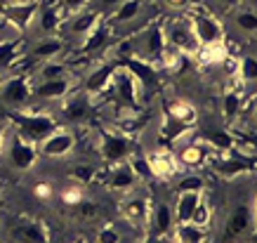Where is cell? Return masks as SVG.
I'll use <instances>...</instances> for the list:
<instances>
[{
	"label": "cell",
	"mask_w": 257,
	"mask_h": 243,
	"mask_svg": "<svg viewBox=\"0 0 257 243\" xmlns=\"http://www.w3.org/2000/svg\"><path fill=\"white\" fill-rule=\"evenodd\" d=\"M116 66H118L116 62H101V64H97L94 69L87 71L85 80H83V90H85L92 99L101 97V94H106V90H109V85H111V76H113Z\"/></svg>",
	"instance_id": "5bb4252c"
},
{
	"label": "cell",
	"mask_w": 257,
	"mask_h": 243,
	"mask_svg": "<svg viewBox=\"0 0 257 243\" xmlns=\"http://www.w3.org/2000/svg\"><path fill=\"white\" fill-rule=\"evenodd\" d=\"M191 224L194 227H201V229H208L210 227V222H212V208H210V203L205 201V198L201 196V201L196 203V208H194V212H191Z\"/></svg>",
	"instance_id": "836d02e7"
},
{
	"label": "cell",
	"mask_w": 257,
	"mask_h": 243,
	"mask_svg": "<svg viewBox=\"0 0 257 243\" xmlns=\"http://www.w3.org/2000/svg\"><path fill=\"white\" fill-rule=\"evenodd\" d=\"M83 187H78V184H71V187H66L62 191V201L66 205H78L80 201H83Z\"/></svg>",
	"instance_id": "f35d334b"
},
{
	"label": "cell",
	"mask_w": 257,
	"mask_h": 243,
	"mask_svg": "<svg viewBox=\"0 0 257 243\" xmlns=\"http://www.w3.org/2000/svg\"><path fill=\"white\" fill-rule=\"evenodd\" d=\"M101 22V15L97 12V10L90 5V8L85 10H78V12H73L71 17H66V24H64V31H69V36H73V38L83 40L87 36V33L92 31L94 26Z\"/></svg>",
	"instance_id": "2e32d148"
},
{
	"label": "cell",
	"mask_w": 257,
	"mask_h": 243,
	"mask_svg": "<svg viewBox=\"0 0 257 243\" xmlns=\"http://www.w3.org/2000/svg\"><path fill=\"white\" fill-rule=\"evenodd\" d=\"M234 24L238 26V31L255 33L257 31V15H255V10H252V8H236Z\"/></svg>",
	"instance_id": "d6a6232c"
},
{
	"label": "cell",
	"mask_w": 257,
	"mask_h": 243,
	"mask_svg": "<svg viewBox=\"0 0 257 243\" xmlns=\"http://www.w3.org/2000/svg\"><path fill=\"white\" fill-rule=\"evenodd\" d=\"M17 243H47V229L40 222H24L15 231Z\"/></svg>",
	"instance_id": "83f0119b"
},
{
	"label": "cell",
	"mask_w": 257,
	"mask_h": 243,
	"mask_svg": "<svg viewBox=\"0 0 257 243\" xmlns=\"http://www.w3.org/2000/svg\"><path fill=\"white\" fill-rule=\"evenodd\" d=\"M22 55V38L19 40H0V69L5 71L15 66Z\"/></svg>",
	"instance_id": "4dcf8cb0"
},
{
	"label": "cell",
	"mask_w": 257,
	"mask_h": 243,
	"mask_svg": "<svg viewBox=\"0 0 257 243\" xmlns=\"http://www.w3.org/2000/svg\"><path fill=\"white\" fill-rule=\"evenodd\" d=\"M78 210H80V217H83V220H92L94 215L99 212L97 210V203H94V201H85V198L78 203Z\"/></svg>",
	"instance_id": "7bdbcfd3"
},
{
	"label": "cell",
	"mask_w": 257,
	"mask_h": 243,
	"mask_svg": "<svg viewBox=\"0 0 257 243\" xmlns=\"http://www.w3.org/2000/svg\"><path fill=\"white\" fill-rule=\"evenodd\" d=\"M203 189H205V180L191 170L187 175H182V180L177 182V191H201L203 194Z\"/></svg>",
	"instance_id": "8d00e7d4"
},
{
	"label": "cell",
	"mask_w": 257,
	"mask_h": 243,
	"mask_svg": "<svg viewBox=\"0 0 257 243\" xmlns=\"http://www.w3.org/2000/svg\"><path fill=\"white\" fill-rule=\"evenodd\" d=\"M64 52H66V40H62V36H45L33 45L31 57L38 62H47V59H59Z\"/></svg>",
	"instance_id": "ffe728a7"
},
{
	"label": "cell",
	"mask_w": 257,
	"mask_h": 243,
	"mask_svg": "<svg viewBox=\"0 0 257 243\" xmlns=\"http://www.w3.org/2000/svg\"><path fill=\"white\" fill-rule=\"evenodd\" d=\"M123 220L130 227H142L149 220V198L147 196H130L123 203Z\"/></svg>",
	"instance_id": "7402d4cb"
},
{
	"label": "cell",
	"mask_w": 257,
	"mask_h": 243,
	"mask_svg": "<svg viewBox=\"0 0 257 243\" xmlns=\"http://www.w3.org/2000/svg\"><path fill=\"white\" fill-rule=\"evenodd\" d=\"M5 78H8V76H5V71L0 69V87H3V83H5Z\"/></svg>",
	"instance_id": "7dc6e473"
},
{
	"label": "cell",
	"mask_w": 257,
	"mask_h": 243,
	"mask_svg": "<svg viewBox=\"0 0 257 243\" xmlns=\"http://www.w3.org/2000/svg\"><path fill=\"white\" fill-rule=\"evenodd\" d=\"M238 76L245 83H255L257 80V59L252 55H241V64H238Z\"/></svg>",
	"instance_id": "d590c367"
},
{
	"label": "cell",
	"mask_w": 257,
	"mask_h": 243,
	"mask_svg": "<svg viewBox=\"0 0 257 243\" xmlns=\"http://www.w3.org/2000/svg\"><path fill=\"white\" fill-rule=\"evenodd\" d=\"M99 168L94 163H76L73 168H71V177H73V182L78 184V187H90V184H94V182L99 180Z\"/></svg>",
	"instance_id": "f546056e"
},
{
	"label": "cell",
	"mask_w": 257,
	"mask_h": 243,
	"mask_svg": "<svg viewBox=\"0 0 257 243\" xmlns=\"http://www.w3.org/2000/svg\"><path fill=\"white\" fill-rule=\"evenodd\" d=\"M163 5L170 10V12H177V15L184 12V15H187L189 10L194 8V0H163Z\"/></svg>",
	"instance_id": "60d3db41"
},
{
	"label": "cell",
	"mask_w": 257,
	"mask_h": 243,
	"mask_svg": "<svg viewBox=\"0 0 257 243\" xmlns=\"http://www.w3.org/2000/svg\"><path fill=\"white\" fill-rule=\"evenodd\" d=\"M116 64L133 73L135 80L142 85V90H144V87L158 85V80H161L158 78L161 69H158L154 62H147V59H142V57H123V59H116Z\"/></svg>",
	"instance_id": "7c38bea8"
},
{
	"label": "cell",
	"mask_w": 257,
	"mask_h": 243,
	"mask_svg": "<svg viewBox=\"0 0 257 243\" xmlns=\"http://www.w3.org/2000/svg\"><path fill=\"white\" fill-rule=\"evenodd\" d=\"M94 243H123V231L116 229L113 224H104V227L97 231Z\"/></svg>",
	"instance_id": "74e56055"
},
{
	"label": "cell",
	"mask_w": 257,
	"mask_h": 243,
	"mask_svg": "<svg viewBox=\"0 0 257 243\" xmlns=\"http://www.w3.org/2000/svg\"><path fill=\"white\" fill-rule=\"evenodd\" d=\"M175 241L179 243H205V229L194 227L191 222L175 227Z\"/></svg>",
	"instance_id": "1f68e13d"
},
{
	"label": "cell",
	"mask_w": 257,
	"mask_h": 243,
	"mask_svg": "<svg viewBox=\"0 0 257 243\" xmlns=\"http://www.w3.org/2000/svg\"><path fill=\"white\" fill-rule=\"evenodd\" d=\"M250 224H252V208L245 203L236 205L234 212H231L229 220H226V236H229V238H241L250 229Z\"/></svg>",
	"instance_id": "44dd1931"
},
{
	"label": "cell",
	"mask_w": 257,
	"mask_h": 243,
	"mask_svg": "<svg viewBox=\"0 0 257 243\" xmlns=\"http://www.w3.org/2000/svg\"><path fill=\"white\" fill-rule=\"evenodd\" d=\"M245 97H248V94H238V92H224L222 94L219 111H222V118H224L229 126H234V120L238 118L243 104H245Z\"/></svg>",
	"instance_id": "4316f807"
},
{
	"label": "cell",
	"mask_w": 257,
	"mask_h": 243,
	"mask_svg": "<svg viewBox=\"0 0 257 243\" xmlns=\"http://www.w3.org/2000/svg\"><path fill=\"white\" fill-rule=\"evenodd\" d=\"M168 116L184 128H194L198 123V109L187 99H175L170 104V109H168Z\"/></svg>",
	"instance_id": "d4e9b609"
},
{
	"label": "cell",
	"mask_w": 257,
	"mask_h": 243,
	"mask_svg": "<svg viewBox=\"0 0 257 243\" xmlns=\"http://www.w3.org/2000/svg\"><path fill=\"white\" fill-rule=\"evenodd\" d=\"M97 151H101V158L106 163L113 165V163H120V161H127L133 156L135 144L127 133H123L120 128H113V130H104L97 137Z\"/></svg>",
	"instance_id": "3957f363"
},
{
	"label": "cell",
	"mask_w": 257,
	"mask_h": 243,
	"mask_svg": "<svg viewBox=\"0 0 257 243\" xmlns=\"http://www.w3.org/2000/svg\"><path fill=\"white\" fill-rule=\"evenodd\" d=\"M8 3H29V0H8Z\"/></svg>",
	"instance_id": "c3c4849f"
},
{
	"label": "cell",
	"mask_w": 257,
	"mask_h": 243,
	"mask_svg": "<svg viewBox=\"0 0 257 243\" xmlns=\"http://www.w3.org/2000/svg\"><path fill=\"white\" fill-rule=\"evenodd\" d=\"M0 99L12 106V109H26L33 102V80L29 73H19V76H10L5 78L0 87Z\"/></svg>",
	"instance_id": "8992f818"
},
{
	"label": "cell",
	"mask_w": 257,
	"mask_h": 243,
	"mask_svg": "<svg viewBox=\"0 0 257 243\" xmlns=\"http://www.w3.org/2000/svg\"><path fill=\"white\" fill-rule=\"evenodd\" d=\"M12 123L17 128V135L24 140L40 144L47 135L59 128V120L52 111H29V109H17L12 111Z\"/></svg>",
	"instance_id": "6da1fadb"
},
{
	"label": "cell",
	"mask_w": 257,
	"mask_h": 243,
	"mask_svg": "<svg viewBox=\"0 0 257 243\" xmlns=\"http://www.w3.org/2000/svg\"><path fill=\"white\" fill-rule=\"evenodd\" d=\"M111 92V99L116 106H140L142 104V85L135 80V76L123 66H116L113 76H111V85L106 94Z\"/></svg>",
	"instance_id": "277c9868"
},
{
	"label": "cell",
	"mask_w": 257,
	"mask_h": 243,
	"mask_svg": "<svg viewBox=\"0 0 257 243\" xmlns=\"http://www.w3.org/2000/svg\"><path fill=\"white\" fill-rule=\"evenodd\" d=\"M59 5L66 15H73V12H78V10H85L92 5V0H59Z\"/></svg>",
	"instance_id": "ab89813d"
},
{
	"label": "cell",
	"mask_w": 257,
	"mask_h": 243,
	"mask_svg": "<svg viewBox=\"0 0 257 243\" xmlns=\"http://www.w3.org/2000/svg\"><path fill=\"white\" fill-rule=\"evenodd\" d=\"M147 158H149V165H151V173H154V180L168 182L179 173L177 161L168 151H154V154H147Z\"/></svg>",
	"instance_id": "ac0fdd59"
},
{
	"label": "cell",
	"mask_w": 257,
	"mask_h": 243,
	"mask_svg": "<svg viewBox=\"0 0 257 243\" xmlns=\"http://www.w3.org/2000/svg\"><path fill=\"white\" fill-rule=\"evenodd\" d=\"M71 90H76L73 76L55 78V80H38L33 85V99L40 104H55V102H62Z\"/></svg>",
	"instance_id": "8fae6325"
},
{
	"label": "cell",
	"mask_w": 257,
	"mask_h": 243,
	"mask_svg": "<svg viewBox=\"0 0 257 243\" xmlns=\"http://www.w3.org/2000/svg\"><path fill=\"white\" fill-rule=\"evenodd\" d=\"M142 12H144V0H123L109 15V26H130L142 19Z\"/></svg>",
	"instance_id": "d6986e66"
},
{
	"label": "cell",
	"mask_w": 257,
	"mask_h": 243,
	"mask_svg": "<svg viewBox=\"0 0 257 243\" xmlns=\"http://www.w3.org/2000/svg\"><path fill=\"white\" fill-rule=\"evenodd\" d=\"M120 3H123V0H92V8L97 10L101 17H104V15H111V12H113Z\"/></svg>",
	"instance_id": "b9f144b4"
},
{
	"label": "cell",
	"mask_w": 257,
	"mask_h": 243,
	"mask_svg": "<svg viewBox=\"0 0 257 243\" xmlns=\"http://www.w3.org/2000/svg\"><path fill=\"white\" fill-rule=\"evenodd\" d=\"M201 191H177V198L172 205V215H175L177 224H187L191 220V212H194L196 203L201 201Z\"/></svg>",
	"instance_id": "cb8c5ba5"
},
{
	"label": "cell",
	"mask_w": 257,
	"mask_h": 243,
	"mask_svg": "<svg viewBox=\"0 0 257 243\" xmlns=\"http://www.w3.org/2000/svg\"><path fill=\"white\" fill-rule=\"evenodd\" d=\"M151 224H154V234L158 238H163L172 231L175 227V215H172V208L168 203H158L154 208V215H151Z\"/></svg>",
	"instance_id": "484cf974"
},
{
	"label": "cell",
	"mask_w": 257,
	"mask_h": 243,
	"mask_svg": "<svg viewBox=\"0 0 257 243\" xmlns=\"http://www.w3.org/2000/svg\"><path fill=\"white\" fill-rule=\"evenodd\" d=\"M106 187L111 191H116V194H130L137 184V177H135L133 168L127 161H120V163H113L109 168V173H106Z\"/></svg>",
	"instance_id": "e0dca14e"
},
{
	"label": "cell",
	"mask_w": 257,
	"mask_h": 243,
	"mask_svg": "<svg viewBox=\"0 0 257 243\" xmlns=\"http://www.w3.org/2000/svg\"><path fill=\"white\" fill-rule=\"evenodd\" d=\"M92 104H94V99L85 90H71L59 102V106H62V120L64 123H83L90 116Z\"/></svg>",
	"instance_id": "30bf717a"
},
{
	"label": "cell",
	"mask_w": 257,
	"mask_h": 243,
	"mask_svg": "<svg viewBox=\"0 0 257 243\" xmlns=\"http://www.w3.org/2000/svg\"><path fill=\"white\" fill-rule=\"evenodd\" d=\"M33 194H36L38 198H43V201H47V198H52V187L45 184V182H40V184H36Z\"/></svg>",
	"instance_id": "ee69618b"
},
{
	"label": "cell",
	"mask_w": 257,
	"mask_h": 243,
	"mask_svg": "<svg viewBox=\"0 0 257 243\" xmlns=\"http://www.w3.org/2000/svg\"><path fill=\"white\" fill-rule=\"evenodd\" d=\"M217 151H212L201 137H196L194 142H189L184 147H177V154H175V161H177L179 168L184 170H198V168H205L210 165V161L215 158Z\"/></svg>",
	"instance_id": "ba28073f"
},
{
	"label": "cell",
	"mask_w": 257,
	"mask_h": 243,
	"mask_svg": "<svg viewBox=\"0 0 257 243\" xmlns=\"http://www.w3.org/2000/svg\"><path fill=\"white\" fill-rule=\"evenodd\" d=\"M36 12H38V0H29V3H5L0 8V17H5L12 22L22 33L36 22Z\"/></svg>",
	"instance_id": "9a60e30c"
},
{
	"label": "cell",
	"mask_w": 257,
	"mask_h": 243,
	"mask_svg": "<svg viewBox=\"0 0 257 243\" xmlns=\"http://www.w3.org/2000/svg\"><path fill=\"white\" fill-rule=\"evenodd\" d=\"M5 154L10 158V165L19 170V173H26V170H31L33 165L38 163V144H33V142L24 140L19 135H12L8 137V147H5Z\"/></svg>",
	"instance_id": "52a82bcc"
},
{
	"label": "cell",
	"mask_w": 257,
	"mask_h": 243,
	"mask_svg": "<svg viewBox=\"0 0 257 243\" xmlns=\"http://www.w3.org/2000/svg\"><path fill=\"white\" fill-rule=\"evenodd\" d=\"M189 19H191V29H194L196 40H198L201 45H217V43L224 40L226 33H224L222 22H217V17H212L210 12H205L203 5L196 8L194 12L189 15Z\"/></svg>",
	"instance_id": "5b68a950"
},
{
	"label": "cell",
	"mask_w": 257,
	"mask_h": 243,
	"mask_svg": "<svg viewBox=\"0 0 257 243\" xmlns=\"http://www.w3.org/2000/svg\"><path fill=\"white\" fill-rule=\"evenodd\" d=\"M219 5H224V8H229V10H236V8H241L243 5V0H217Z\"/></svg>",
	"instance_id": "f6af8a7d"
},
{
	"label": "cell",
	"mask_w": 257,
	"mask_h": 243,
	"mask_svg": "<svg viewBox=\"0 0 257 243\" xmlns=\"http://www.w3.org/2000/svg\"><path fill=\"white\" fill-rule=\"evenodd\" d=\"M5 147H8V133H5V128H0V154L5 151Z\"/></svg>",
	"instance_id": "bcb514c9"
},
{
	"label": "cell",
	"mask_w": 257,
	"mask_h": 243,
	"mask_svg": "<svg viewBox=\"0 0 257 243\" xmlns=\"http://www.w3.org/2000/svg\"><path fill=\"white\" fill-rule=\"evenodd\" d=\"M66 12L62 10L59 3H50L36 12V26L43 36H62L64 24H66Z\"/></svg>",
	"instance_id": "4fadbf2b"
},
{
	"label": "cell",
	"mask_w": 257,
	"mask_h": 243,
	"mask_svg": "<svg viewBox=\"0 0 257 243\" xmlns=\"http://www.w3.org/2000/svg\"><path fill=\"white\" fill-rule=\"evenodd\" d=\"M127 163H130V168H133V173H135V177H137V182L154 180V173H151V165H149V158L147 156L133 154V156L127 158Z\"/></svg>",
	"instance_id": "e575fe53"
},
{
	"label": "cell",
	"mask_w": 257,
	"mask_h": 243,
	"mask_svg": "<svg viewBox=\"0 0 257 243\" xmlns=\"http://www.w3.org/2000/svg\"><path fill=\"white\" fill-rule=\"evenodd\" d=\"M76 151V133L69 128H57L38 144V154L45 158H66Z\"/></svg>",
	"instance_id": "9c48e42d"
},
{
	"label": "cell",
	"mask_w": 257,
	"mask_h": 243,
	"mask_svg": "<svg viewBox=\"0 0 257 243\" xmlns=\"http://www.w3.org/2000/svg\"><path fill=\"white\" fill-rule=\"evenodd\" d=\"M71 76V66L64 59H47L40 62L38 69V80H55V78H66Z\"/></svg>",
	"instance_id": "f1b7e54d"
},
{
	"label": "cell",
	"mask_w": 257,
	"mask_h": 243,
	"mask_svg": "<svg viewBox=\"0 0 257 243\" xmlns=\"http://www.w3.org/2000/svg\"><path fill=\"white\" fill-rule=\"evenodd\" d=\"M111 29H113V26H109V24L99 22V24H97V26L92 29V31L87 33L85 38L80 40L78 50L83 52V55H94V52L104 50V47H106V43H109V38H111Z\"/></svg>",
	"instance_id": "603a6c76"
},
{
	"label": "cell",
	"mask_w": 257,
	"mask_h": 243,
	"mask_svg": "<svg viewBox=\"0 0 257 243\" xmlns=\"http://www.w3.org/2000/svg\"><path fill=\"white\" fill-rule=\"evenodd\" d=\"M161 26H163V33H165V43H168L170 47H175V50H179L182 55H189V57H194L196 52H198L201 43H198L196 36H194L189 15L175 17V19L161 24Z\"/></svg>",
	"instance_id": "7a4b0ae2"
}]
</instances>
